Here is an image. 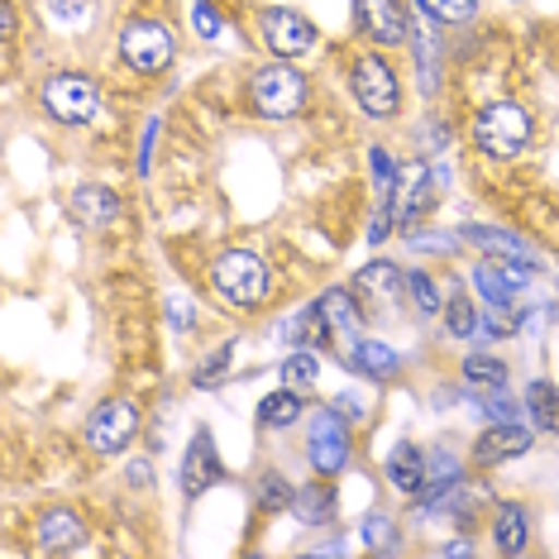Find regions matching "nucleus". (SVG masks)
<instances>
[{
    "mask_svg": "<svg viewBox=\"0 0 559 559\" xmlns=\"http://www.w3.org/2000/svg\"><path fill=\"white\" fill-rule=\"evenodd\" d=\"M211 287H215V297L230 301L235 311H253L269 301L273 277H269V263L253 249H225L221 259L211 263Z\"/></svg>",
    "mask_w": 559,
    "mask_h": 559,
    "instance_id": "nucleus-1",
    "label": "nucleus"
},
{
    "mask_svg": "<svg viewBox=\"0 0 559 559\" xmlns=\"http://www.w3.org/2000/svg\"><path fill=\"white\" fill-rule=\"evenodd\" d=\"M474 144L488 158H516L531 144V116L516 100H488L474 116Z\"/></svg>",
    "mask_w": 559,
    "mask_h": 559,
    "instance_id": "nucleus-2",
    "label": "nucleus"
},
{
    "mask_svg": "<svg viewBox=\"0 0 559 559\" xmlns=\"http://www.w3.org/2000/svg\"><path fill=\"white\" fill-rule=\"evenodd\" d=\"M249 100H253V110H259V116L292 120L301 106H307V78H301L297 68L273 62V68H263L259 78L249 82Z\"/></svg>",
    "mask_w": 559,
    "mask_h": 559,
    "instance_id": "nucleus-3",
    "label": "nucleus"
},
{
    "mask_svg": "<svg viewBox=\"0 0 559 559\" xmlns=\"http://www.w3.org/2000/svg\"><path fill=\"white\" fill-rule=\"evenodd\" d=\"M44 110L58 124H86V120H96V110H100V92H96L92 78L62 72V78H53L44 86Z\"/></svg>",
    "mask_w": 559,
    "mask_h": 559,
    "instance_id": "nucleus-4",
    "label": "nucleus"
},
{
    "mask_svg": "<svg viewBox=\"0 0 559 559\" xmlns=\"http://www.w3.org/2000/svg\"><path fill=\"white\" fill-rule=\"evenodd\" d=\"M120 58L130 62L134 72H163L173 62V34L163 29L158 20H130L120 29Z\"/></svg>",
    "mask_w": 559,
    "mask_h": 559,
    "instance_id": "nucleus-5",
    "label": "nucleus"
},
{
    "mask_svg": "<svg viewBox=\"0 0 559 559\" xmlns=\"http://www.w3.org/2000/svg\"><path fill=\"white\" fill-rule=\"evenodd\" d=\"M354 100L364 106V116H397V100H402V86L392 78V68L383 58H359L354 62Z\"/></svg>",
    "mask_w": 559,
    "mask_h": 559,
    "instance_id": "nucleus-6",
    "label": "nucleus"
},
{
    "mask_svg": "<svg viewBox=\"0 0 559 559\" xmlns=\"http://www.w3.org/2000/svg\"><path fill=\"white\" fill-rule=\"evenodd\" d=\"M134 430H139V406L134 402H124V397L100 402L92 412V421H86V444H92L96 454H116L134 440Z\"/></svg>",
    "mask_w": 559,
    "mask_h": 559,
    "instance_id": "nucleus-7",
    "label": "nucleus"
},
{
    "mask_svg": "<svg viewBox=\"0 0 559 559\" xmlns=\"http://www.w3.org/2000/svg\"><path fill=\"white\" fill-rule=\"evenodd\" d=\"M349 464V430L340 421V412H316L311 416V468L316 474H340Z\"/></svg>",
    "mask_w": 559,
    "mask_h": 559,
    "instance_id": "nucleus-8",
    "label": "nucleus"
},
{
    "mask_svg": "<svg viewBox=\"0 0 559 559\" xmlns=\"http://www.w3.org/2000/svg\"><path fill=\"white\" fill-rule=\"evenodd\" d=\"M259 29H263V44H269L277 58H297V53H307V48L316 44L311 20L297 15V10H263Z\"/></svg>",
    "mask_w": 559,
    "mask_h": 559,
    "instance_id": "nucleus-9",
    "label": "nucleus"
},
{
    "mask_svg": "<svg viewBox=\"0 0 559 559\" xmlns=\"http://www.w3.org/2000/svg\"><path fill=\"white\" fill-rule=\"evenodd\" d=\"M221 478H225V464H221V454H215V440L206 430H197L192 450H187V464H182V492L187 498H201V492H211Z\"/></svg>",
    "mask_w": 559,
    "mask_h": 559,
    "instance_id": "nucleus-10",
    "label": "nucleus"
},
{
    "mask_svg": "<svg viewBox=\"0 0 559 559\" xmlns=\"http://www.w3.org/2000/svg\"><path fill=\"white\" fill-rule=\"evenodd\" d=\"M354 15H359V29L378 44H402L406 39V10L397 0H354Z\"/></svg>",
    "mask_w": 559,
    "mask_h": 559,
    "instance_id": "nucleus-11",
    "label": "nucleus"
},
{
    "mask_svg": "<svg viewBox=\"0 0 559 559\" xmlns=\"http://www.w3.org/2000/svg\"><path fill=\"white\" fill-rule=\"evenodd\" d=\"M464 239H468V245H478L483 253H498V259L507 263V269L521 273V277H531V273H536V253H531L526 245H521L516 235H507V230H483V225H468Z\"/></svg>",
    "mask_w": 559,
    "mask_h": 559,
    "instance_id": "nucleus-12",
    "label": "nucleus"
},
{
    "mask_svg": "<svg viewBox=\"0 0 559 559\" xmlns=\"http://www.w3.org/2000/svg\"><path fill=\"white\" fill-rule=\"evenodd\" d=\"M521 450H531V430L516 426V421H498L488 436H478L474 460L478 464H502V460H516Z\"/></svg>",
    "mask_w": 559,
    "mask_h": 559,
    "instance_id": "nucleus-13",
    "label": "nucleus"
},
{
    "mask_svg": "<svg viewBox=\"0 0 559 559\" xmlns=\"http://www.w3.org/2000/svg\"><path fill=\"white\" fill-rule=\"evenodd\" d=\"M72 215H78L82 225H92V230H106V225L120 221V197L110 192V187L86 182V187L72 192Z\"/></svg>",
    "mask_w": 559,
    "mask_h": 559,
    "instance_id": "nucleus-14",
    "label": "nucleus"
},
{
    "mask_svg": "<svg viewBox=\"0 0 559 559\" xmlns=\"http://www.w3.org/2000/svg\"><path fill=\"white\" fill-rule=\"evenodd\" d=\"M426 474H430L426 454L416 450V444H406V440L392 444V454H388V483H392V488L412 492V498H416V492H426Z\"/></svg>",
    "mask_w": 559,
    "mask_h": 559,
    "instance_id": "nucleus-15",
    "label": "nucleus"
},
{
    "mask_svg": "<svg viewBox=\"0 0 559 559\" xmlns=\"http://www.w3.org/2000/svg\"><path fill=\"white\" fill-rule=\"evenodd\" d=\"M82 540H86V531H82V516L78 512H48L39 521V545L48 555H72V550H82Z\"/></svg>",
    "mask_w": 559,
    "mask_h": 559,
    "instance_id": "nucleus-16",
    "label": "nucleus"
},
{
    "mask_svg": "<svg viewBox=\"0 0 559 559\" xmlns=\"http://www.w3.org/2000/svg\"><path fill=\"white\" fill-rule=\"evenodd\" d=\"M316 307H321V316H325V330L330 335H359V307H354V297L345 287H330L321 301H316Z\"/></svg>",
    "mask_w": 559,
    "mask_h": 559,
    "instance_id": "nucleus-17",
    "label": "nucleus"
},
{
    "mask_svg": "<svg viewBox=\"0 0 559 559\" xmlns=\"http://www.w3.org/2000/svg\"><path fill=\"white\" fill-rule=\"evenodd\" d=\"M426 182H430V173L421 163L397 173V187H392V215H397V221H412V215L426 206Z\"/></svg>",
    "mask_w": 559,
    "mask_h": 559,
    "instance_id": "nucleus-18",
    "label": "nucleus"
},
{
    "mask_svg": "<svg viewBox=\"0 0 559 559\" xmlns=\"http://www.w3.org/2000/svg\"><path fill=\"white\" fill-rule=\"evenodd\" d=\"M354 368L368 373V378H378V383H388V378H397L402 359H397V349L392 345H383V340H359V349H354Z\"/></svg>",
    "mask_w": 559,
    "mask_h": 559,
    "instance_id": "nucleus-19",
    "label": "nucleus"
},
{
    "mask_svg": "<svg viewBox=\"0 0 559 559\" xmlns=\"http://www.w3.org/2000/svg\"><path fill=\"white\" fill-rule=\"evenodd\" d=\"M516 283H521V273H512V269H492V263H478V269H474V287L483 292V301H488V307H507V301H512V292H516Z\"/></svg>",
    "mask_w": 559,
    "mask_h": 559,
    "instance_id": "nucleus-20",
    "label": "nucleus"
},
{
    "mask_svg": "<svg viewBox=\"0 0 559 559\" xmlns=\"http://www.w3.org/2000/svg\"><path fill=\"white\" fill-rule=\"evenodd\" d=\"M498 545L507 555L526 550V507L521 502H502L498 507Z\"/></svg>",
    "mask_w": 559,
    "mask_h": 559,
    "instance_id": "nucleus-21",
    "label": "nucleus"
},
{
    "mask_svg": "<svg viewBox=\"0 0 559 559\" xmlns=\"http://www.w3.org/2000/svg\"><path fill=\"white\" fill-rule=\"evenodd\" d=\"M259 421L263 426H292V421H301V397L292 388H283V392H269V397L259 402Z\"/></svg>",
    "mask_w": 559,
    "mask_h": 559,
    "instance_id": "nucleus-22",
    "label": "nucleus"
},
{
    "mask_svg": "<svg viewBox=\"0 0 559 559\" xmlns=\"http://www.w3.org/2000/svg\"><path fill=\"white\" fill-rule=\"evenodd\" d=\"M359 292L373 301H392V297H402V273L392 263H373V269L359 273Z\"/></svg>",
    "mask_w": 559,
    "mask_h": 559,
    "instance_id": "nucleus-23",
    "label": "nucleus"
},
{
    "mask_svg": "<svg viewBox=\"0 0 559 559\" xmlns=\"http://www.w3.org/2000/svg\"><path fill=\"white\" fill-rule=\"evenodd\" d=\"M526 406H531V421L540 430H550V436H559V392L550 383H531Z\"/></svg>",
    "mask_w": 559,
    "mask_h": 559,
    "instance_id": "nucleus-24",
    "label": "nucleus"
},
{
    "mask_svg": "<svg viewBox=\"0 0 559 559\" xmlns=\"http://www.w3.org/2000/svg\"><path fill=\"white\" fill-rule=\"evenodd\" d=\"M321 335H330L321 307H307V311H297L283 321V340H292V345H316Z\"/></svg>",
    "mask_w": 559,
    "mask_h": 559,
    "instance_id": "nucleus-25",
    "label": "nucleus"
},
{
    "mask_svg": "<svg viewBox=\"0 0 559 559\" xmlns=\"http://www.w3.org/2000/svg\"><path fill=\"white\" fill-rule=\"evenodd\" d=\"M283 378H287V388H316V378H321V359H316V349L307 345V349H297L292 359L283 364Z\"/></svg>",
    "mask_w": 559,
    "mask_h": 559,
    "instance_id": "nucleus-26",
    "label": "nucleus"
},
{
    "mask_svg": "<svg viewBox=\"0 0 559 559\" xmlns=\"http://www.w3.org/2000/svg\"><path fill=\"white\" fill-rule=\"evenodd\" d=\"M464 378H468L474 388L502 392V383H507V364H502V359H488V354H474V359H464Z\"/></svg>",
    "mask_w": 559,
    "mask_h": 559,
    "instance_id": "nucleus-27",
    "label": "nucleus"
},
{
    "mask_svg": "<svg viewBox=\"0 0 559 559\" xmlns=\"http://www.w3.org/2000/svg\"><path fill=\"white\" fill-rule=\"evenodd\" d=\"M444 325H450V335H460V340H468V335H478V321H474V307H468V297L460 287L450 292V301H444Z\"/></svg>",
    "mask_w": 559,
    "mask_h": 559,
    "instance_id": "nucleus-28",
    "label": "nucleus"
},
{
    "mask_svg": "<svg viewBox=\"0 0 559 559\" xmlns=\"http://www.w3.org/2000/svg\"><path fill=\"white\" fill-rule=\"evenodd\" d=\"M230 359H235V345H221V349L211 354V359L197 364V378H192V383H197V388H221L225 373H230Z\"/></svg>",
    "mask_w": 559,
    "mask_h": 559,
    "instance_id": "nucleus-29",
    "label": "nucleus"
},
{
    "mask_svg": "<svg viewBox=\"0 0 559 559\" xmlns=\"http://www.w3.org/2000/svg\"><path fill=\"white\" fill-rule=\"evenodd\" d=\"M440 86V44H436V29L421 24V92L430 96Z\"/></svg>",
    "mask_w": 559,
    "mask_h": 559,
    "instance_id": "nucleus-30",
    "label": "nucleus"
},
{
    "mask_svg": "<svg viewBox=\"0 0 559 559\" xmlns=\"http://www.w3.org/2000/svg\"><path fill=\"white\" fill-rule=\"evenodd\" d=\"M259 502L269 507V512H283V507L297 502V492L287 488L283 474H263V478H259Z\"/></svg>",
    "mask_w": 559,
    "mask_h": 559,
    "instance_id": "nucleus-31",
    "label": "nucleus"
},
{
    "mask_svg": "<svg viewBox=\"0 0 559 559\" xmlns=\"http://www.w3.org/2000/svg\"><path fill=\"white\" fill-rule=\"evenodd\" d=\"M421 10L430 20H440V24H460V20H468L478 10V0H421Z\"/></svg>",
    "mask_w": 559,
    "mask_h": 559,
    "instance_id": "nucleus-32",
    "label": "nucleus"
},
{
    "mask_svg": "<svg viewBox=\"0 0 559 559\" xmlns=\"http://www.w3.org/2000/svg\"><path fill=\"white\" fill-rule=\"evenodd\" d=\"M406 292H412V301H416V311H421V316H436V311L444 307L436 283H430L426 273H412V277H406Z\"/></svg>",
    "mask_w": 559,
    "mask_h": 559,
    "instance_id": "nucleus-33",
    "label": "nucleus"
},
{
    "mask_svg": "<svg viewBox=\"0 0 559 559\" xmlns=\"http://www.w3.org/2000/svg\"><path fill=\"white\" fill-rule=\"evenodd\" d=\"M364 540L373 545V550H392V545H397V536H392V521L383 512H368L364 516Z\"/></svg>",
    "mask_w": 559,
    "mask_h": 559,
    "instance_id": "nucleus-34",
    "label": "nucleus"
},
{
    "mask_svg": "<svg viewBox=\"0 0 559 559\" xmlns=\"http://www.w3.org/2000/svg\"><path fill=\"white\" fill-rule=\"evenodd\" d=\"M292 507L301 512V521H325V516H330V498H325V492L316 498V492L301 488V492H297V502H292Z\"/></svg>",
    "mask_w": 559,
    "mask_h": 559,
    "instance_id": "nucleus-35",
    "label": "nucleus"
},
{
    "mask_svg": "<svg viewBox=\"0 0 559 559\" xmlns=\"http://www.w3.org/2000/svg\"><path fill=\"white\" fill-rule=\"evenodd\" d=\"M192 20H197V34H201V39H221L225 24H221V15H215L206 0H197V5H192Z\"/></svg>",
    "mask_w": 559,
    "mask_h": 559,
    "instance_id": "nucleus-36",
    "label": "nucleus"
},
{
    "mask_svg": "<svg viewBox=\"0 0 559 559\" xmlns=\"http://www.w3.org/2000/svg\"><path fill=\"white\" fill-rule=\"evenodd\" d=\"M335 412L345 416V421H364V402L354 397V392H340V397H335Z\"/></svg>",
    "mask_w": 559,
    "mask_h": 559,
    "instance_id": "nucleus-37",
    "label": "nucleus"
},
{
    "mask_svg": "<svg viewBox=\"0 0 559 559\" xmlns=\"http://www.w3.org/2000/svg\"><path fill=\"white\" fill-rule=\"evenodd\" d=\"M168 316H173V325H177V330H187V325L197 321L192 301H182V297H173V301H168Z\"/></svg>",
    "mask_w": 559,
    "mask_h": 559,
    "instance_id": "nucleus-38",
    "label": "nucleus"
},
{
    "mask_svg": "<svg viewBox=\"0 0 559 559\" xmlns=\"http://www.w3.org/2000/svg\"><path fill=\"white\" fill-rule=\"evenodd\" d=\"M48 5H53V15L72 20V15H86V5H92V0H48Z\"/></svg>",
    "mask_w": 559,
    "mask_h": 559,
    "instance_id": "nucleus-39",
    "label": "nucleus"
},
{
    "mask_svg": "<svg viewBox=\"0 0 559 559\" xmlns=\"http://www.w3.org/2000/svg\"><path fill=\"white\" fill-rule=\"evenodd\" d=\"M154 134H158V120H148L144 144H139V173H148V154H154Z\"/></svg>",
    "mask_w": 559,
    "mask_h": 559,
    "instance_id": "nucleus-40",
    "label": "nucleus"
},
{
    "mask_svg": "<svg viewBox=\"0 0 559 559\" xmlns=\"http://www.w3.org/2000/svg\"><path fill=\"white\" fill-rule=\"evenodd\" d=\"M440 555H468V540H450V545H440Z\"/></svg>",
    "mask_w": 559,
    "mask_h": 559,
    "instance_id": "nucleus-41",
    "label": "nucleus"
}]
</instances>
